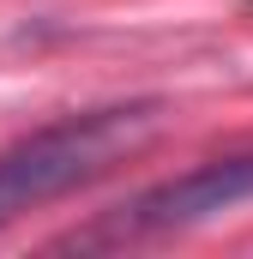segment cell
Segmentation results:
<instances>
[{
	"label": "cell",
	"mask_w": 253,
	"mask_h": 259,
	"mask_svg": "<svg viewBox=\"0 0 253 259\" xmlns=\"http://www.w3.org/2000/svg\"><path fill=\"white\" fill-rule=\"evenodd\" d=\"M163 103H115V109H85L55 127H36L30 139L0 151V229L49 199L97 181L109 163L139 151L157 127Z\"/></svg>",
	"instance_id": "obj_1"
},
{
	"label": "cell",
	"mask_w": 253,
	"mask_h": 259,
	"mask_svg": "<svg viewBox=\"0 0 253 259\" xmlns=\"http://www.w3.org/2000/svg\"><path fill=\"white\" fill-rule=\"evenodd\" d=\"M253 199V151L241 157H217V163H199L187 175L139 193L121 211V229L126 235H163V229H187V223H205L229 205Z\"/></svg>",
	"instance_id": "obj_2"
}]
</instances>
